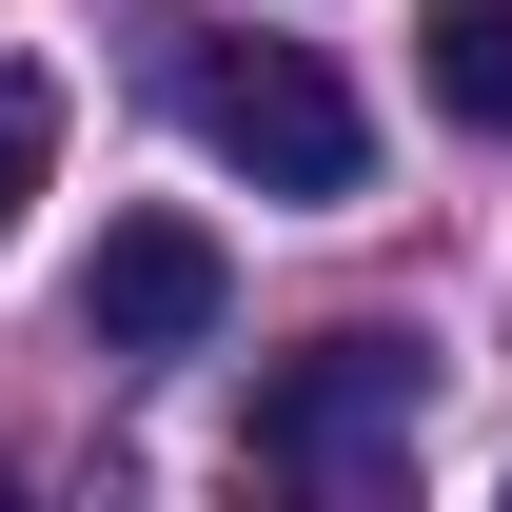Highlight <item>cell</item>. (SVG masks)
Returning <instances> with one entry per match:
<instances>
[{"instance_id": "6da1fadb", "label": "cell", "mask_w": 512, "mask_h": 512, "mask_svg": "<svg viewBox=\"0 0 512 512\" xmlns=\"http://www.w3.org/2000/svg\"><path fill=\"white\" fill-rule=\"evenodd\" d=\"M178 119L217 138L256 197H355L375 178V138H355V99H335L316 40H178Z\"/></svg>"}, {"instance_id": "7a4b0ae2", "label": "cell", "mask_w": 512, "mask_h": 512, "mask_svg": "<svg viewBox=\"0 0 512 512\" xmlns=\"http://www.w3.org/2000/svg\"><path fill=\"white\" fill-rule=\"evenodd\" d=\"M414 414H434L414 335H316L296 375L256 394V473H276V493H394V473H414Z\"/></svg>"}, {"instance_id": "3957f363", "label": "cell", "mask_w": 512, "mask_h": 512, "mask_svg": "<svg viewBox=\"0 0 512 512\" xmlns=\"http://www.w3.org/2000/svg\"><path fill=\"white\" fill-rule=\"evenodd\" d=\"M217 296H237V276H217V237H197V217H119V237H99V276H79L99 355H197V335H217Z\"/></svg>"}, {"instance_id": "277c9868", "label": "cell", "mask_w": 512, "mask_h": 512, "mask_svg": "<svg viewBox=\"0 0 512 512\" xmlns=\"http://www.w3.org/2000/svg\"><path fill=\"white\" fill-rule=\"evenodd\" d=\"M414 60L473 138H512V0H414Z\"/></svg>"}, {"instance_id": "5b68a950", "label": "cell", "mask_w": 512, "mask_h": 512, "mask_svg": "<svg viewBox=\"0 0 512 512\" xmlns=\"http://www.w3.org/2000/svg\"><path fill=\"white\" fill-rule=\"evenodd\" d=\"M60 178V79L40 60H0V237H20V197Z\"/></svg>"}]
</instances>
